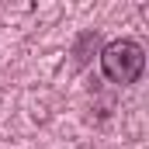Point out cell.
Here are the masks:
<instances>
[{
  "label": "cell",
  "mask_w": 149,
  "mask_h": 149,
  "mask_svg": "<svg viewBox=\"0 0 149 149\" xmlns=\"http://www.w3.org/2000/svg\"><path fill=\"white\" fill-rule=\"evenodd\" d=\"M101 70H104V76L111 83L128 87V83H135L142 76V70H146V52L132 38H114V42H108L101 49Z\"/></svg>",
  "instance_id": "obj_1"
}]
</instances>
